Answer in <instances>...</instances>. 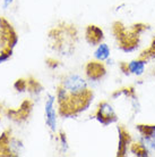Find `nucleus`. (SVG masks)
<instances>
[{
	"instance_id": "obj_1",
	"label": "nucleus",
	"mask_w": 155,
	"mask_h": 157,
	"mask_svg": "<svg viewBox=\"0 0 155 157\" xmlns=\"http://www.w3.org/2000/svg\"><path fill=\"white\" fill-rule=\"evenodd\" d=\"M93 99L94 92L86 78L76 73L63 75L56 88V101L60 117H77L88 109Z\"/></svg>"
},
{
	"instance_id": "obj_2",
	"label": "nucleus",
	"mask_w": 155,
	"mask_h": 157,
	"mask_svg": "<svg viewBox=\"0 0 155 157\" xmlns=\"http://www.w3.org/2000/svg\"><path fill=\"white\" fill-rule=\"evenodd\" d=\"M49 48L57 55L69 57L74 55L79 42V31L73 23L60 21L48 31Z\"/></svg>"
},
{
	"instance_id": "obj_3",
	"label": "nucleus",
	"mask_w": 155,
	"mask_h": 157,
	"mask_svg": "<svg viewBox=\"0 0 155 157\" xmlns=\"http://www.w3.org/2000/svg\"><path fill=\"white\" fill-rule=\"evenodd\" d=\"M147 30H150V24L143 22L127 25L121 21H114L111 28L118 49L127 54L134 52L138 49L142 36Z\"/></svg>"
},
{
	"instance_id": "obj_4",
	"label": "nucleus",
	"mask_w": 155,
	"mask_h": 157,
	"mask_svg": "<svg viewBox=\"0 0 155 157\" xmlns=\"http://www.w3.org/2000/svg\"><path fill=\"white\" fill-rule=\"evenodd\" d=\"M18 43V36L9 21L0 16V55L13 56L14 49Z\"/></svg>"
},
{
	"instance_id": "obj_5",
	"label": "nucleus",
	"mask_w": 155,
	"mask_h": 157,
	"mask_svg": "<svg viewBox=\"0 0 155 157\" xmlns=\"http://www.w3.org/2000/svg\"><path fill=\"white\" fill-rule=\"evenodd\" d=\"M23 141L13 134L12 129H6L0 134V157H16L23 153Z\"/></svg>"
},
{
	"instance_id": "obj_6",
	"label": "nucleus",
	"mask_w": 155,
	"mask_h": 157,
	"mask_svg": "<svg viewBox=\"0 0 155 157\" xmlns=\"http://www.w3.org/2000/svg\"><path fill=\"white\" fill-rule=\"evenodd\" d=\"M94 118L103 126L111 125L119 121V116L117 114L114 107L108 100H102L97 104L94 113Z\"/></svg>"
},
{
	"instance_id": "obj_7",
	"label": "nucleus",
	"mask_w": 155,
	"mask_h": 157,
	"mask_svg": "<svg viewBox=\"0 0 155 157\" xmlns=\"http://www.w3.org/2000/svg\"><path fill=\"white\" fill-rule=\"evenodd\" d=\"M33 107L34 101L32 99H25L17 108H7L5 110V115L16 124H22L30 118Z\"/></svg>"
},
{
	"instance_id": "obj_8",
	"label": "nucleus",
	"mask_w": 155,
	"mask_h": 157,
	"mask_svg": "<svg viewBox=\"0 0 155 157\" xmlns=\"http://www.w3.org/2000/svg\"><path fill=\"white\" fill-rule=\"evenodd\" d=\"M120 98H124L128 100L130 109L132 110V116L137 115L140 112V102L139 99H138V94L136 92L135 86H122V88H119V89L114 90L111 94V99H113V100Z\"/></svg>"
},
{
	"instance_id": "obj_9",
	"label": "nucleus",
	"mask_w": 155,
	"mask_h": 157,
	"mask_svg": "<svg viewBox=\"0 0 155 157\" xmlns=\"http://www.w3.org/2000/svg\"><path fill=\"white\" fill-rule=\"evenodd\" d=\"M148 60L142 58L138 56V58L129 60V62H120L118 64V67L120 72L126 76L135 75V76H142L145 72V68L147 66Z\"/></svg>"
},
{
	"instance_id": "obj_10",
	"label": "nucleus",
	"mask_w": 155,
	"mask_h": 157,
	"mask_svg": "<svg viewBox=\"0 0 155 157\" xmlns=\"http://www.w3.org/2000/svg\"><path fill=\"white\" fill-rule=\"evenodd\" d=\"M84 71H85L86 78L92 82H100L108 74V70L104 62H100L96 59L87 62L85 64Z\"/></svg>"
},
{
	"instance_id": "obj_11",
	"label": "nucleus",
	"mask_w": 155,
	"mask_h": 157,
	"mask_svg": "<svg viewBox=\"0 0 155 157\" xmlns=\"http://www.w3.org/2000/svg\"><path fill=\"white\" fill-rule=\"evenodd\" d=\"M56 96L49 94L47 96L45 105H44V118H45V125L50 130L51 133H56L57 131V115L58 110L56 109Z\"/></svg>"
},
{
	"instance_id": "obj_12",
	"label": "nucleus",
	"mask_w": 155,
	"mask_h": 157,
	"mask_svg": "<svg viewBox=\"0 0 155 157\" xmlns=\"http://www.w3.org/2000/svg\"><path fill=\"white\" fill-rule=\"evenodd\" d=\"M136 131L139 133V140L145 144L151 154H155V124L138 123Z\"/></svg>"
},
{
	"instance_id": "obj_13",
	"label": "nucleus",
	"mask_w": 155,
	"mask_h": 157,
	"mask_svg": "<svg viewBox=\"0 0 155 157\" xmlns=\"http://www.w3.org/2000/svg\"><path fill=\"white\" fill-rule=\"evenodd\" d=\"M117 131H118V148H117L116 156L124 157L127 156L129 151V147L132 142V137L124 125H118Z\"/></svg>"
},
{
	"instance_id": "obj_14",
	"label": "nucleus",
	"mask_w": 155,
	"mask_h": 157,
	"mask_svg": "<svg viewBox=\"0 0 155 157\" xmlns=\"http://www.w3.org/2000/svg\"><path fill=\"white\" fill-rule=\"evenodd\" d=\"M85 41L92 47H96L104 41V31L96 24H88L85 28Z\"/></svg>"
},
{
	"instance_id": "obj_15",
	"label": "nucleus",
	"mask_w": 155,
	"mask_h": 157,
	"mask_svg": "<svg viewBox=\"0 0 155 157\" xmlns=\"http://www.w3.org/2000/svg\"><path fill=\"white\" fill-rule=\"evenodd\" d=\"M129 153H132L134 156L137 157H148L151 156V151L147 147L145 146L144 142L140 140L138 141H132L130 147H129Z\"/></svg>"
},
{
	"instance_id": "obj_16",
	"label": "nucleus",
	"mask_w": 155,
	"mask_h": 157,
	"mask_svg": "<svg viewBox=\"0 0 155 157\" xmlns=\"http://www.w3.org/2000/svg\"><path fill=\"white\" fill-rule=\"evenodd\" d=\"M110 56H111V49L105 42L100 43L94 50V58L100 62H106L110 58Z\"/></svg>"
},
{
	"instance_id": "obj_17",
	"label": "nucleus",
	"mask_w": 155,
	"mask_h": 157,
	"mask_svg": "<svg viewBox=\"0 0 155 157\" xmlns=\"http://www.w3.org/2000/svg\"><path fill=\"white\" fill-rule=\"evenodd\" d=\"M27 91L30 92L31 97H39L40 94L43 91V86L33 76L27 78Z\"/></svg>"
},
{
	"instance_id": "obj_18",
	"label": "nucleus",
	"mask_w": 155,
	"mask_h": 157,
	"mask_svg": "<svg viewBox=\"0 0 155 157\" xmlns=\"http://www.w3.org/2000/svg\"><path fill=\"white\" fill-rule=\"evenodd\" d=\"M139 57L147 59L148 62L155 59V36L152 38L151 42H150V44H148L147 47L145 48L144 50L140 51Z\"/></svg>"
},
{
	"instance_id": "obj_19",
	"label": "nucleus",
	"mask_w": 155,
	"mask_h": 157,
	"mask_svg": "<svg viewBox=\"0 0 155 157\" xmlns=\"http://www.w3.org/2000/svg\"><path fill=\"white\" fill-rule=\"evenodd\" d=\"M57 140H58V144L60 146V151L61 153H67L68 149H69V145H68V139H67V134L66 132L63 131H59L58 136H57Z\"/></svg>"
},
{
	"instance_id": "obj_20",
	"label": "nucleus",
	"mask_w": 155,
	"mask_h": 157,
	"mask_svg": "<svg viewBox=\"0 0 155 157\" xmlns=\"http://www.w3.org/2000/svg\"><path fill=\"white\" fill-rule=\"evenodd\" d=\"M14 89L17 92H24L27 91V78H18L14 83Z\"/></svg>"
},
{
	"instance_id": "obj_21",
	"label": "nucleus",
	"mask_w": 155,
	"mask_h": 157,
	"mask_svg": "<svg viewBox=\"0 0 155 157\" xmlns=\"http://www.w3.org/2000/svg\"><path fill=\"white\" fill-rule=\"evenodd\" d=\"M13 2H14V0H4V1H2V8H4V9H7L8 7L12 6Z\"/></svg>"
},
{
	"instance_id": "obj_22",
	"label": "nucleus",
	"mask_w": 155,
	"mask_h": 157,
	"mask_svg": "<svg viewBox=\"0 0 155 157\" xmlns=\"http://www.w3.org/2000/svg\"><path fill=\"white\" fill-rule=\"evenodd\" d=\"M153 76L155 78V70H154V72H153Z\"/></svg>"
},
{
	"instance_id": "obj_23",
	"label": "nucleus",
	"mask_w": 155,
	"mask_h": 157,
	"mask_svg": "<svg viewBox=\"0 0 155 157\" xmlns=\"http://www.w3.org/2000/svg\"><path fill=\"white\" fill-rule=\"evenodd\" d=\"M0 123H1V115H0Z\"/></svg>"
}]
</instances>
